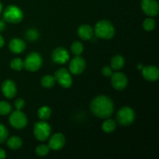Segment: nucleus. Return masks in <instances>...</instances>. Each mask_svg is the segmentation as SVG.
<instances>
[{"label": "nucleus", "instance_id": "1", "mask_svg": "<svg viewBox=\"0 0 159 159\" xmlns=\"http://www.w3.org/2000/svg\"><path fill=\"white\" fill-rule=\"evenodd\" d=\"M90 108L91 111L96 116L101 119H107L113 114L114 105L110 97L99 96L92 101Z\"/></svg>", "mask_w": 159, "mask_h": 159}, {"label": "nucleus", "instance_id": "2", "mask_svg": "<svg viewBox=\"0 0 159 159\" xmlns=\"http://www.w3.org/2000/svg\"><path fill=\"white\" fill-rule=\"evenodd\" d=\"M95 34L97 37L110 40L115 34V29L113 24L108 20H101L95 26Z\"/></svg>", "mask_w": 159, "mask_h": 159}, {"label": "nucleus", "instance_id": "3", "mask_svg": "<svg viewBox=\"0 0 159 159\" xmlns=\"http://www.w3.org/2000/svg\"><path fill=\"white\" fill-rule=\"evenodd\" d=\"M135 119L134 111L130 107H123L116 114V120L121 126H129Z\"/></svg>", "mask_w": 159, "mask_h": 159}, {"label": "nucleus", "instance_id": "4", "mask_svg": "<svg viewBox=\"0 0 159 159\" xmlns=\"http://www.w3.org/2000/svg\"><path fill=\"white\" fill-rule=\"evenodd\" d=\"M5 20L9 23H18L23 20V13L21 9L16 6H9L6 8L3 13Z\"/></svg>", "mask_w": 159, "mask_h": 159}, {"label": "nucleus", "instance_id": "5", "mask_svg": "<svg viewBox=\"0 0 159 159\" xmlns=\"http://www.w3.org/2000/svg\"><path fill=\"white\" fill-rule=\"evenodd\" d=\"M51 127L44 121L37 122L34 125V134L35 138L40 141H44L49 138L51 134Z\"/></svg>", "mask_w": 159, "mask_h": 159}, {"label": "nucleus", "instance_id": "6", "mask_svg": "<svg viewBox=\"0 0 159 159\" xmlns=\"http://www.w3.org/2000/svg\"><path fill=\"white\" fill-rule=\"evenodd\" d=\"M23 65L26 70L30 71H36L41 67L42 57L38 53H30L23 61Z\"/></svg>", "mask_w": 159, "mask_h": 159}, {"label": "nucleus", "instance_id": "7", "mask_svg": "<svg viewBox=\"0 0 159 159\" xmlns=\"http://www.w3.org/2000/svg\"><path fill=\"white\" fill-rule=\"evenodd\" d=\"M9 123L14 128L23 129L27 124V118L23 112L16 110L9 116Z\"/></svg>", "mask_w": 159, "mask_h": 159}, {"label": "nucleus", "instance_id": "8", "mask_svg": "<svg viewBox=\"0 0 159 159\" xmlns=\"http://www.w3.org/2000/svg\"><path fill=\"white\" fill-rule=\"evenodd\" d=\"M54 79L63 88H69L72 84L71 74L65 68L57 70L54 75Z\"/></svg>", "mask_w": 159, "mask_h": 159}, {"label": "nucleus", "instance_id": "9", "mask_svg": "<svg viewBox=\"0 0 159 159\" xmlns=\"http://www.w3.org/2000/svg\"><path fill=\"white\" fill-rule=\"evenodd\" d=\"M141 9L146 15L149 16H155L158 15L159 7L156 0H142Z\"/></svg>", "mask_w": 159, "mask_h": 159}, {"label": "nucleus", "instance_id": "10", "mask_svg": "<svg viewBox=\"0 0 159 159\" xmlns=\"http://www.w3.org/2000/svg\"><path fill=\"white\" fill-rule=\"evenodd\" d=\"M127 78L121 72H116L112 74L111 83L113 88L116 90H123L127 85Z\"/></svg>", "mask_w": 159, "mask_h": 159}, {"label": "nucleus", "instance_id": "11", "mask_svg": "<svg viewBox=\"0 0 159 159\" xmlns=\"http://www.w3.org/2000/svg\"><path fill=\"white\" fill-rule=\"evenodd\" d=\"M69 54L65 48L59 47L54 50L52 53V60L56 64L63 65L69 60Z\"/></svg>", "mask_w": 159, "mask_h": 159}, {"label": "nucleus", "instance_id": "12", "mask_svg": "<svg viewBox=\"0 0 159 159\" xmlns=\"http://www.w3.org/2000/svg\"><path fill=\"white\" fill-rule=\"evenodd\" d=\"M85 68V61L82 57L77 56L71 61L69 65L70 71L73 75H80Z\"/></svg>", "mask_w": 159, "mask_h": 159}, {"label": "nucleus", "instance_id": "13", "mask_svg": "<svg viewBox=\"0 0 159 159\" xmlns=\"http://www.w3.org/2000/svg\"><path fill=\"white\" fill-rule=\"evenodd\" d=\"M65 138L62 134H54L49 141V148L54 151H58L65 146Z\"/></svg>", "mask_w": 159, "mask_h": 159}, {"label": "nucleus", "instance_id": "14", "mask_svg": "<svg viewBox=\"0 0 159 159\" xmlns=\"http://www.w3.org/2000/svg\"><path fill=\"white\" fill-rule=\"evenodd\" d=\"M2 91L3 95L8 99H12L16 95L17 90L16 84L12 80H6L2 85Z\"/></svg>", "mask_w": 159, "mask_h": 159}, {"label": "nucleus", "instance_id": "15", "mask_svg": "<svg viewBox=\"0 0 159 159\" xmlns=\"http://www.w3.org/2000/svg\"><path fill=\"white\" fill-rule=\"evenodd\" d=\"M143 77L148 81L155 82L157 81L159 78V70L157 67L153 65L146 66L142 70Z\"/></svg>", "mask_w": 159, "mask_h": 159}, {"label": "nucleus", "instance_id": "16", "mask_svg": "<svg viewBox=\"0 0 159 159\" xmlns=\"http://www.w3.org/2000/svg\"><path fill=\"white\" fill-rule=\"evenodd\" d=\"M25 48H26V43L21 39H12L9 43V49L15 54H20V53L23 52Z\"/></svg>", "mask_w": 159, "mask_h": 159}, {"label": "nucleus", "instance_id": "17", "mask_svg": "<svg viewBox=\"0 0 159 159\" xmlns=\"http://www.w3.org/2000/svg\"><path fill=\"white\" fill-rule=\"evenodd\" d=\"M78 34L79 37L84 40H89L93 37V28L89 25H82L78 29Z\"/></svg>", "mask_w": 159, "mask_h": 159}, {"label": "nucleus", "instance_id": "18", "mask_svg": "<svg viewBox=\"0 0 159 159\" xmlns=\"http://www.w3.org/2000/svg\"><path fill=\"white\" fill-rule=\"evenodd\" d=\"M124 59L122 56L116 55L111 59V68L114 70H120L124 67Z\"/></svg>", "mask_w": 159, "mask_h": 159}, {"label": "nucleus", "instance_id": "19", "mask_svg": "<svg viewBox=\"0 0 159 159\" xmlns=\"http://www.w3.org/2000/svg\"><path fill=\"white\" fill-rule=\"evenodd\" d=\"M22 144H23L22 140L16 136L12 137L7 141L8 147L12 150H16V149L20 148L22 146Z\"/></svg>", "mask_w": 159, "mask_h": 159}, {"label": "nucleus", "instance_id": "20", "mask_svg": "<svg viewBox=\"0 0 159 159\" xmlns=\"http://www.w3.org/2000/svg\"><path fill=\"white\" fill-rule=\"evenodd\" d=\"M116 124L113 120H107L102 124V129L106 133H112L116 129Z\"/></svg>", "mask_w": 159, "mask_h": 159}, {"label": "nucleus", "instance_id": "21", "mask_svg": "<svg viewBox=\"0 0 159 159\" xmlns=\"http://www.w3.org/2000/svg\"><path fill=\"white\" fill-rule=\"evenodd\" d=\"M51 114V110L48 107H40L37 112L38 117L42 120H46L49 119Z\"/></svg>", "mask_w": 159, "mask_h": 159}, {"label": "nucleus", "instance_id": "22", "mask_svg": "<svg viewBox=\"0 0 159 159\" xmlns=\"http://www.w3.org/2000/svg\"><path fill=\"white\" fill-rule=\"evenodd\" d=\"M55 79H54V76L51 75H46L44 77L42 78L41 79V85L42 86L44 87V88H51L55 84Z\"/></svg>", "mask_w": 159, "mask_h": 159}, {"label": "nucleus", "instance_id": "23", "mask_svg": "<svg viewBox=\"0 0 159 159\" xmlns=\"http://www.w3.org/2000/svg\"><path fill=\"white\" fill-rule=\"evenodd\" d=\"M71 50L75 55L79 56L83 51V45L80 42L75 41L71 44Z\"/></svg>", "mask_w": 159, "mask_h": 159}, {"label": "nucleus", "instance_id": "24", "mask_svg": "<svg viewBox=\"0 0 159 159\" xmlns=\"http://www.w3.org/2000/svg\"><path fill=\"white\" fill-rule=\"evenodd\" d=\"M25 37H26V40H30V41H35L39 37V34L37 30L30 29L26 32Z\"/></svg>", "mask_w": 159, "mask_h": 159}, {"label": "nucleus", "instance_id": "25", "mask_svg": "<svg viewBox=\"0 0 159 159\" xmlns=\"http://www.w3.org/2000/svg\"><path fill=\"white\" fill-rule=\"evenodd\" d=\"M10 67L13 70H16V71H20L23 69L24 67L23 65V61L21 58H14L12 61L10 62Z\"/></svg>", "mask_w": 159, "mask_h": 159}, {"label": "nucleus", "instance_id": "26", "mask_svg": "<svg viewBox=\"0 0 159 159\" xmlns=\"http://www.w3.org/2000/svg\"><path fill=\"white\" fill-rule=\"evenodd\" d=\"M12 110V107L10 104L5 101L0 102V115H7Z\"/></svg>", "mask_w": 159, "mask_h": 159}, {"label": "nucleus", "instance_id": "27", "mask_svg": "<svg viewBox=\"0 0 159 159\" xmlns=\"http://www.w3.org/2000/svg\"><path fill=\"white\" fill-rule=\"evenodd\" d=\"M143 27L146 31H152L155 27V21L152 18H148L143 23Z\"/></svg>", "mask_w": 159, "mask_h": 159}, {"label": "nucleus", "instance_id": "28", "mask_svg": "<svg viewBox=\"0 0 159 159\" xmlns=\"http://www.w3.org/2000/svg\"><path fill=\"white\" fill-rule=\"evenodd\" d=\"M50 148L49 146L45 145V144H41L39 145L38 147L36 148V154L38 156H44V155H48L49 153Z\"/></svg>", "mask_w": 159, "mask_h": 159}, {"label": "nucleus", "instance_id": "29", "mask_svg": "<svg viewBox=\"0 0 159 159\" xmlns=\"http://www.w3.org/2000/svg\"><path fill=\"white\" fill-rule=\"evenodd\" d=\"M8 130L4 125L0 124V144L6 141L8 138Z\"/></svg>", "mask_w": 159, "mask_h": 159}, {"label": "nucleus", "instance_id": "30", "mask_svg": "<svg viewBox=\"0 0 159 159\" xmlns=\"http://www.w3.org/2000/svg\"><path fill=\"white\" fill-rule=\"evenodd\" d=\"M14 106H15V108L16 109V110H22V109H23L25 106L24 100L22 99H16L15 102V103H14Z\"/></svg>", "mask_w": 159, "mask_h": 159}, {"label": "nucleus", "instance_id": "31", "mask_svg": "<svg viewBox=\"0 0 159 159\" xmlns=\"http://www.w3.org/2000/svg\"><path fill=\"white\" fill-rule=\"evenodd\" d=\"M102 73L104 76H106V77H109V76L112 75L113 71H112L111 68H110V67L108 66H106L102 69Z\"/></svg>", "mask_w": 159, "mask_h": 159}, {"label": "nucleus", "instance_id": "32", "mask_svg": "<svg viewBox=\"0 0 159 159\" xmlns=\"http://www.w3.org/2000/svg\"><path fill=\"white\" fill-rule=\"evenodd\" d=\"M6 152H5L3 149L0 148V159H3L6 158Z\"/></svg>", "mask_w": 159, "mask_h": 159}, {"label": "nucleus", "instance_id": "33", "mask_svg": "<svg viewBox=\"0 0 159 159\" xmlns=\"http://www.w3.org/2000/svg\"><path fill=\"white\" fill-rule=\"evenodd\" d=\"M5 28H6V24H5L4 21H2V20H0V32L4 30Z\"/></svg>", "mask_w": 159, "mask_h": 159}, {"label": "nucleus", "instance_id": "34", "mask_svg": "<svg viewBox=\"0 0 159 159\" xmlns=\"http://www.w3.org/2000/svg\"><path fill=\"white\" fill-rule=\"evenodd\" d=\"M4 45V39L2 37V35H0V48Z\"/></svg>", "mask_w": 159, "mask_h": 159}, {"label": "nucleus", "instance_id": "35", "mask_svg": "<svg viewBox=\"0 0 159 159\" xmlns=\"http://www.w3.org/2000/svg\"><path fill=\"white\" fill-rule=\"evenodd\" d=\"M2 3L0 2V12H2Z\"/></svg>", "mask_w": 159, "mask_h": 159}]
</instances>
